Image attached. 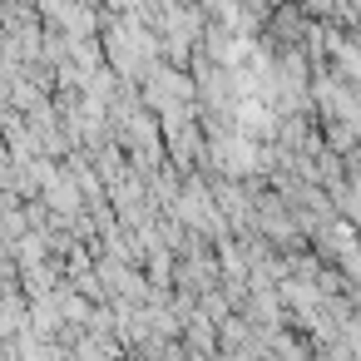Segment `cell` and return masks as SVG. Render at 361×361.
Listing matches in <instances>:
<instances>
[{
    "label": "cell",
    "instance_id": "obj_1",
    "mask_svg": "<svg viewBox=\"0 0 361 361\" xmlns=\"http://www.w3.org/2000/svg\"><path fill=\"white\" fill-rule=\"evenodd\" d=\"M317 109L326 114V119H341V124H351V129H361V90L356 85H346V80H317Z\"/></svg>",
    "mask_w": 361,
    "mask_h": 361
},
{
    "label": "cell",
    "instance_id": "obj_2",
    "mask_svg": "<svg viewBox=\"0 0 361 361\" xmlns=\"http://www.w3.org/2000/svg\"><path fill=\"white\" fill-rule=\"evenodd\" d=\"M40 203L55 213V223H65V218L85 213V193H80V183H75V173H70V169H55V178L45 183Z\"/></svg>",
    "mask_w": 361,
    "mask_h": 361
},
{
    "label": "cell",
    "instance_id": "obj_3",
    "mask_svg": "<svg viewBox=\"0 0 361 361\" xmlns=\"http://www.w3.org/2000/svg\"><path fill=\"white\" fill-rule=\"evenodd\" d=\"M183 341H188L198 356H218V322H213V317L198 307V312L183 322Z\"/></svg>",
    "mask_w": 361,
    "mask_h": 361
},
{
    "label": "cell",
    "instance_id": "obj_4",
    "mask_svg": "<svg viewBox=\"0 0 361 361\" xmlns=\"http://www.w3.org/2000/svg\"><path fill=\"white\" fill-rule=\"evenodd\" d=\"M351 307H356V317H361V287H356V292H351Z\"/></svg>",
    "mask_w": 361,
    "mask_h": 361
}]
</instances>
